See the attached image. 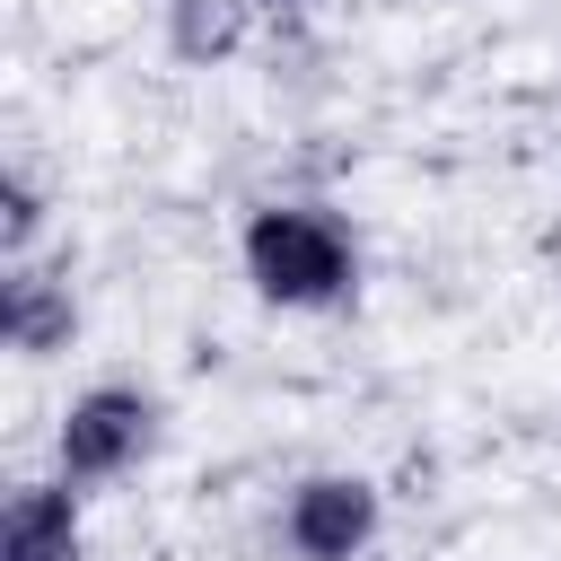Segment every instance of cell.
Masks as SVG:
<instances>
[{"label": "cell", "instance_id": "1", "mask_svg": "<svg viewBox=\"0 0 561 561\" xmlns=\"http://www.w3.org/2000/svg\"><path fill=\"white\" fill-rule=\"evenodd\" d=\"M237 263H245L254 298L280 307V316L342 307L351 280H359L351 228H342L333 210H316V202H263V210L245 219V237H237Z\"/></svg>", "mask_w": 561, "mask_h": 561}, {"label": "cell", "instance_id": "2", "mask_svg": "<svg viewBox=\"0 0 561 561\" xmlns=\"http://www.w3.org/2000/svg\"><path fill=\"white\" fill-rule=\"evenodd\" d=\"M149 438H158V394L105 377V386H88V394L61 403L53 465H61V482H114V473H131L149 456Z\"/></svg>", "mask_w": 561, "mask_h": 561}, {"label": "cell", "instance_id": "3", "mask_svg": "<svg viewBox=\"0 0 561 561\" xmlns=\"http://www.w3.org/2000/svg\"><path fill=\"white\" fill-rule=\"evenodd\" d=\"M280 535L298 561H359L377 535H386V491L368 473H307L289 500H280Z\"/></svg>", "mask_w": 561, "mask_h": 561}, {"label": "cell", "instance_id": "4", "mask_svg": "<svg viewBox=\"0 0 561 561\" xmlns=\"http://www.w3.org/2000/svg\"><path fill=\"white\" fill-rule=\"evenodd\" d=\"M0 561H79V491L18 482L0 500Z\"/></svg>", "mask_w": 561, "mask_h": 561}, {"label": "cell", "instance_id": "5", "mask_svg": "<svg viewBox=\"0 0 561 561\" xmlns=\"http://www.w3.org/2000/svg\"><path fill=\"white\" fill-rule=\"evenodd\" d=\"M0 324H9V342H18L26 359H53V351H70V333H79V298H70L61 280H44L35 263H9Z\"/></svg>", "mask_w": 561, "mask_h": 561}, {"label": "cell", "instance_id": "6", "mask_svg": "<svg viewBox=\"0 0 561 561\" xmlns=\"http://www.w3.org/2000/svg\"><path fill=\"white\" fill-rule=\"evenodd\" d=\"M158 26H167V53L184 70H210L245 44L254 26V0H158Z\"/></svg>", "mask_w": 561, "mask_h": 561}, {"label": "cell", "instance_id": "7", "mask_svg": "<svg viewBox=\"0 0 561 561\" xmlns=\"http://www.w3.org/2000/svg\"><path fill=\"white\" fill-rule=\"evenodd\" d=\"M35 228H44V193H35L26 167H9V175H0V254L26 263V254H35Z\"/></svg>", "mask_w": 561, "mask_h": 561}, {"label": "cell", "instance_id": "8", "mask_svg": "<svg viewBox=\"0 0 561 561\" xmlns=\"http://www.w3.org/2000/svg\"><path fill=\"white\" fill-rule=\"evenodd\" d=\"M254 9H272V18H298V9H316V0H254Z\"/></svg>", "mask_w": 561, "mask_h": 561}]
</instances>
